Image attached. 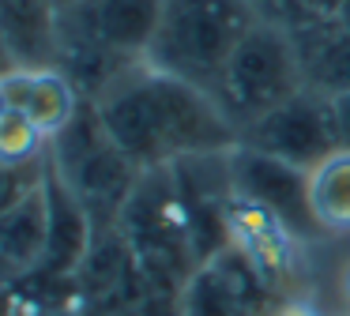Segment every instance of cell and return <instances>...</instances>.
I'll return each instance as SVG.
<instances>
[{
    "label": "cell",
    "instance_id": "obj_1",
    "mask_svg": "<svg viewBox=\"0 0 350 316\" xmlns=\"http://www.w3.org/2000/svg\"><path fill=\"white\" fill-rule=\"evenodd\" d=\"M91 105L139 170H162L177 158L237 147V128L207 90L154 72L144 60L117 75Z\"/></svg>",
    "mask_w": 350,
    "mask_h": 316
},
{
    "label": "cell",
    "instance_id": "obj_2",
    "mask_svg": "<svg viewBox=\"0 0 350 316\" xmlns=\"http://www.w3.org/2000/svg\"><path fill=\"white\" fill-rule=\"evenodd\" d=\"M162 0H61L57 4V68L91 102L117 75L139 64L154 34Z\"/></svg>",
    "mask_w": 350,
    "mask_h": 316
},
{
    "label": "cell",
    "instance_id": "obj_3",
    "mask_svg": "<svg viewBox=\"0 0 350 316\" xmlns=\"http://www.w3.org/2000/svg\"><path fill=\"white\" fill-rule=\"evenodd\" d=\"M256 23L252 0H162L144 64L211 94L222 68Z\"/></svg>",
    "mask_w": 350,
    "mask_h": 316
},
{
    "label": "cell",
    "instance_id": "obj_4",
    "mask_svg": "<svg viewBox=\"0 0 350 316\" xmlns=\"http://www.w3.org/2000/svg\"><path fill=\"white\" fill-rule=\"evenodd\" d=\"M117 226L132 267L151 282L154 293H177L185 278L204 263L189 207L177 192L170 166L139 173L136 188L117 215Z\"/></svg>",
    "mask_w": 350,
    "mask_h": 316
},
{
    "label": "cell",
    "instance_id": "obj_5",
    "mask_svg": "<svg viewBox=\"0 0 350 316\" xmlns=\"http://www.w3.org/2000/svg\"><path fill=\"white\" fill-rule=\"evenodd\" d=\"M297 90L305 87L290 34L275 23L260 19L241 38L230 64L222 68V79L211 90V98L219 102V109L226 113V120L237 128V140H241L245 128L279 109L282 102H290Z\"/></svg>",
    "mask_w": 350,
    "mask_h": 316
},
{
    "label": "cell",
    "instance_id": "obj_6",
    "mask_svg": "<svg viewBox=\"0 0 350 316\" xmlns=\"http://www.w3.org/2000/svg\"><path fill=\"white\" fill-rule=\"evenodd\" d=\"M49 166L79 196V203L91 211V218L94 211H106L109 218L121 215L124 200L132 196L139 173H144L113 143V135L106 132L91 102H83L76 120L61 135L49 140Z\"/></svg>",
    "mask_w": 350,
    "mask_h": 316
},
{
    "label": "cell",
    "instance_id": "obj_7",
    "mask_svg": "<svg viewBox=\"0 0 350 316\" xmlns=\"http://www.w3.org/2000/svg\"><path fill=\"white\" fill-rule=\"evenodd\" d=\"M237 143L282 158L290 166H301V170H312L332 150L342 147L332 98H320L312 90H297L290 102H282L279 109H271L267 117L245 128Z\"/></svg>",
    "mask_w": 350,
    "mask_h": 316
},
{
    "label": "cell",
    "instance_id": "obj_8",
    "mask_svg": "<svg viewBox=\"0 0 350 316\" xmlns=\"http://www.w3.org/2000/svg\"><path fill=\"white\" fill-rule=\"evenodd\" d=\"M282 290H275L245 256L219 248L177 290L181 316H271Z\"/></svg>",
    "mask_w": 350,
    "mask_h": 316
},
{
    "label": "cell",
    "instance_id": "obj_9",
    "mask_svg": "<svg viewBox=\"0 0 350 316\" xmlns=\"http://www.w3.org/2000/svg\"><path fill=\"white\" fill-rule=\"evenodd\" d=\"M222 233H226V248L245 256L275 290L286 293V282L297 275V263H301L305 241L275 211L234 192L222 211Z\"/></svg>",
    "mask_w": 350,
    "mask_h": 316
},
{
    "label": "cell",
    "instance_id": "obj_10",
    "mask_svg": "<svg viewBox=\"0 0 350 316\" xmlns=\"http://www.w3.org/2000/svg\"><path fill=\"white\" fill-rule=\"evenodd\" d=\"M230 177H234L237 196L275 211L301 241L320 233L317 222H312V211H309V170L237 143L230 150Z\"/></svg>",
    "mask_w": 350,
    "mask_h": 316
},
{
    "label": "cell",
    "instance_id": "obj_11",
    "mask_svg": "<svg viewBox=\"0 0 350 316\" xmlns=\"http://www.w3.org/2000/svg\"><path fill=\"white\" fill-rule=\"evenodd\" d=\"M42 170H46V162H42ZM42 170L8 203H0V282H16V278L38 275V267H42L46 230H49Z\"/></svg>",
    "mask_w": 350,
    "mask_h": 316
},
{
    "label": "cell",
    "instance_id": "obj_12",
    "mask_svg": "<svg viewBox=\"0 0 350 316\" xmlns=\"http://www.w3.org/2000/svg\"><path fill=\"white\" fill-rule=\"evenodd\" d=\"M0 94H4L8 109L31 117L49 140L61 135L87 102L64 68H12L0 79Z\"/></svg>",
    "mask_w": 350,
    "mask_h": 316
},
{
    "label": "cell",
    "instance_id": "obj_13",
    "mask_svg": "<svg viewBox=\"0 0 350 316\" xmlns=\"http://www.w3.org/2000/svg\"><path fill=\"white\" fill-rule=\"evenodd\" d=\"M42 181H46L49 230H46V256H42L38 275L61 278V275L79 271V263L91 256L94 218H91V211L79 203V196L57 177V170L49 166V158H46V170H42Z\"/></svg>",
    "mask_w": 350,
    "mask_h": 316
},
{
    "label": "cell",
    "instance_id": "obj_14",
    "mask_svg": "<svg viewBox=\"0 0 350 316\" xmlns=\"http://www.w3.org/2000/svg\"><path fill=\"white\" fill-rule=\"evenodd\" d=\"M286 34L305 90L320 98H339L342 90H350V30L335 15L290 27Z\"/></svg>",
    "mask_w": 350,
    "mask_h": 316
},
{
    "label": "cell",
    "instance_id": "obj_15",
    "mask_svg": "<svg viewBox=\"0 0 350 316\" xmlns=\"http://www.w3.org/2000/svg\"><path fill=\"white\" fill-rule=\"evenodd\" d=\"M0 34L16 68H57V4L53 0H0Z\"/></svg>",
    "mask_w": 350,
    "mask_h": 316
},
{
    "label": "cell",
    "instance_id": "obj_16",
    "mask_svg": "<svg viewBox=\"0 0 350 316\" xmlns=\"http://www.w3.org/2000/svg\"><path fill=\"white\" fill-rule=\"evenodd\" d=\"M309 211L320 233L350 237V147H339L309 170Z\"/></svg>",
    "mask_w": 350,
    "mask_h": 316
},
{
    "label": "cell",
    "instance_id": "obj_17",
    "mask_svg": "<svg viewBox=\"0 0 350 316\" xmlns=\"http://www.w3.org/2000/svg\"><path fill=\"white\" fill-rule=\"evenodd\" d=\"M42 155H49V135L19 109L0 113V162L12 170H31L42 162Z\"/></svg>",
    "mask_w": 350,
    "mask_h": 316
},
{
    "label": "cell",
    "instance_id": "obj_18",
    "mask_svg": "<svg viewBox=\"0 0 350 316\" xmlns=\"http://www.w3.org/2000/svg\"><path fill=\"white\" fill-rule=\"evenodd\" d=\"M342 0H252L260 19L275 23V27L290 30V27H301V23L312 19H324V15H335Z\"/></svg>",
    "mask_w": 350,
    "mask_h": 316
},
{
    "label": "cell",
    "instance_id": "obj_19",
    "mask_svg": "<svg viewBox=\"0 0 350 316\" xmlns=\"http://www.w3.org/2000/svg\"><path fill=\"white\" fill-rule=\"evenodd\" d=\"M271 316H324V313H320V305L309 298V293L286 290L279 301H275V313Z\"/></svg>",
    "mask_w": 350,
    "mask_h": 316
},
{
    "label": "cell",
    "instance_id": "obj_20",
    "mask_svg": "<svg viewBox=\"0 0 350 316\" xmlns=\"http://www.w3.org/2000/svg\"><path fill=\"white\" fill-rule=\"evenodd\" d=\"M332 109H335V124H339L342 147H350V90H342L339 98H332Z\"/></svg>",
    "mask_w": 350,
    "mask_h": 316
},
{
    "label": "cell",
    "instance_id": "obj_21",
    "mask_svg": "<svg viewBox=\"0 0 350 316\" xmlns=\"http://www.w3.org/2000/svg\"><path fill=\"white\" fill-rule=\"evenodd\" d=\"M339 298H342V305H347V313H350V260L339 267Z\"/></svg>",
    "mask_w": 350,
    "mask_h": 316
},
{
    "label": "cell",
    "instance_id": "obj_22",
    "mask_svg": "<svg viewBox=\"0 0 350 316\" xmlns=\"http://www.w3.org/2000/svg\"><path fill=\"white\" fill-rule=\"evenodd\" d=\"M16 68V57H12V49H8V42H4V34H0V79Z\"/></svg>",
    "mask_w": 350,
    "mask_h": 316
},
{
    "label": "cell",
    "instance_id": "obj_23",
    "mask_svg": "<svg viewBox=\"0 0 350 316\" xmlns=\"http://www.w3.org/2000/svg\"><path fill=\"white\" fill-rule=\"evenodd\" d=\"M335 19H339L342 27L350 30V0H342V4H339V12H335Z\"/></svg>",
    "mask_w": 350,
    "mask_h": 316
},
{
    "label": "cell",
    "instance_id": "obj_24",
    "mask_svg": "<svg viewBox=\"0 0 350 316\" xmlns=\"http://www.w3.org/2000/svg\"><path fill=\"white\" fill-rule=\"evenodd\" d=\"M4 109H8V102H4V94H0V113H4Z\"/></svg>",
    "mask_w": 350,
    "mask_h": 316
}]
</instances>
